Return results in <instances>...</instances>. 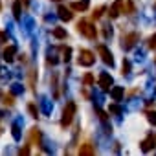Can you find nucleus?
I'll use <instances>...</instances> for the list:
<instances>
[{
	"label": "nucleus",
	"mask_w": 156,
	"mask_h": 156,
	"mask_svg": "<svg viewBox=\"0 0 156 156\" xmlns=\"http://www.w3.org/2000/svg\"><path fill=\"white\" fill-rule=\"evenodd\" d=\"M28 112L31 114V118H39V110H37V107H35L33 103H30V105H28Z\"/></svg>",
	"instance_id": "nucleus-20"
},
{
	"label": "nucleus",
	"mask_w": 156,
	"mask_h": 156,
	"mask_svg": "<svg viewBox=\"0 0 156 156\" xmlns=\"http://www.w3.org/2000/svg\"><path fill=\"white\" fill-rule=\"evenodd\" d=\"M98 51H99V55H101V59H103V62H105V64L114 66V57H112L110 50H108L105 44H99V46H98Z\"/></svg>",
	"instance_id": "nucleus-6"
},
{
	"label": "nucleus",
	"mask_w": 156,
	"mask_h": 156,
	"mask_svg": "<svg viewBox=\"0 0 156 156\" xmlns=\"http://www.w3.org/2000/svg\"><path fill=\"white\" fill-rule=\"evenodd\" d=\"M4 42H8V35L0 31V44H4Z\"/></svg>",
	"instance_id": "nucleus-31"
},
{
	"label": "nucleus",
	"mask_w": 156,
	"mask_h": 156,
	"mask_svg": "<svg viewBox=\"0 0 156 156\" xmlns=\"http://www.w3.org/2000/svg\"><path fill=\"white\" fill-rule=\"evenodd\" d=\"M77 31H79L81 35H85L87 39H90V41H94L96 37H98V30H96V26L90 22V20H79L77 22Z\"/></svg>",
	"instance_id": "nucleus-1"
},
{
	"label": "nucleus",
	"mask_w": 156,
	"mask_h": 156,
	"mask_svg": "<svg viewBox=\"0 0 156 156\" xmlns=\"http://www.w3.org/2000/svg\"><path fill=\"white\" fill-rule=\"evenodd\" d=\"M57 13H59V19H61V20H64V22H70V20L73 19L72 8H66V6H62V4L57 8Z\"/></svg>",
	"instance_id": "nucleus-8"
},
{
	"label": "nucleus",
	"mask_w": 156,
	"mask_h": 156,
	"mask_svg": "<svg viewBox=\"0 0 156 156\" xmlns=\"http://www.w3.org/2000/svg\"><path fill=\"white\" fill-rule=\"evenodd\" d=\"M20 4H22V2H15V4H13V15H15L17 20H20Z\"/></svg>",
	"instance_id": "nucleus-19"
},
{
	"label": "nucleus",
	"mask_w": 156,
	"mask_h": 156,
	"mask_svg": "<svg viewBox=\"0 0 156 156\" xmlns=\"http://www.w3.org/2000/svg\"><path fill=\"white\" fill-rule=\"evenodd\" d=\"M147 119H149V123H151V125H154V127H156V110L147 112Z\"/></svg>",
	"instance_id": "nucleus-22"
},
{
	"label": "nucleus",
	"mask_w": 156,
	"mask_h": 156,
	"mask_svg": "<svg viewBox=\"0 0 156 156\" xmlns=\"http://www.w3.org/2000/svg\"><path fill=\"white\" fill-rule=\"evenodd\" d=\"M123 96H125V88H123V87H112V88H110V98H112L114 101H121Z\"/></svg>",
	"instance_id": "nucleus-11"
},
{
	"label": "nucleus",
	"mask_w": 156,
	"mask_h": 156,
	"mask_svg": "<svg viewBox=\"0 0 156 156\" xmlns=\"http://www.w3.org/2000/svg\"><path fill=\"white\" fill-rule=\"evenodd\" d=\"M103 35H105V39L112 37V28H110V26H105V30H103Z\"/></svg>",
	"instance_id": "nucleus-26"
},
{
	"label": "nucleus",
	"mask_w": 156,
	"mask_h": 156,
	"mask_svg": "<svg viewBox=\"0 0 156 156\" xmlns=\"http://www.w3.org/2000/svg\"><path fill=\"white\" fill-rule=\"evenodd\" d=\"M96 151H94V145L92 143H83L81 147H79V154L81 156H92Z\"/></svg>",
	"instance_id": "nucleus-14"
},
{
	"label": "nucleus",
	"mask_w": 156,
	"mask_h": 156,
	"mask_svg": "<svg viewBox=\"0 0 156 156\" xmlns=\"http://www.w3.org/2000/svg\"><path fill=\"white\" fill-rule=\"evenodd\" d=\"M11 134H13L15 140H20V129H19L17 123H13V127H11Z\"/></svg>",
	"instance_id": "nucleus-21"
},
{
	"label": "nucleus",
	"mask_w": 156,
	"mask_h": 156,
	"mask_svg": "<svg viewBox=\"0 0 156 156\" xmlns=\"http://www.w3.org/2000/svg\"><path fill=\"white\" fill-rule=\"evenodd\" d=\"M112 83H114V79H112V75H110V73H107V72H101V73H99L98 85L101 87V90H105V92H110V88H112Z\"/></svg>",
	"instance_id": "nucleus-4"
},
{
	"label": "nucleus",
	"mask_w": 156,
	"mask_h": 156,
	"mask_svg": "<svg viewBox=\"0 0 156 156\" xmlns=\"http://www.w3.org/2000/svg\"><path fill=\"white\" fill-rule=\"evenodd\" d=\"M70 55H72V48H68V46L62 48V61L68 62V61H70Z\"/></svg>",
	"instance_id": "nucleus-23"
},
{
	"label": "nucleus",
	"mask_w": 156,
	"mask_h": 156,
	"mask_svg": "<svg viewBox=\"0 0 156 156\" xmlns=\"http://www.w3.org/2000/svg\"><path fill=\"white\" fill-rule=\"evenodd\" d=\"M110 112H114V114H121L123 110H121V107H118V105H110Z\"/></svg>",
	"instance_id": "nucleus-27"
},
{
	"label": "nucleus",
	"mask_w": 156,
	"mask_h": 156,
	"mask_svg": "<svg viewBox=\"0 0 156 156\" xmlns=\"http://www.w3.org/2000/svg\"><path fill=\"white\" fill-rule=\"evenodd\" d=\"M79 64L81 66H92L94 62H96V57H94V53L90 51V50H81L79 51Z\"/></svg>",
	"instance_id": "nucleus-5"
},
{
	"label": "nucleus",
	"mask_w": 156,
	"mask_h": 156,
	"mask_svg": "<svg viewBox=\"0 0 156 156\" xmlns=\"http://www.w3.org/2000/svg\"><path fill=\"white\" fill-rule=\"evenodd\" d=\"M53 2H59V0H53Z\"/></svg>",
	"instance_id": "nucleus-34"
},
{
	"label": "nucleus",
	"mask_w": 156,
	"mask_h": 156,
	"mask_svg": "<svg viewBox=\"0 0 156 156\" xmlns=\"http://www.w3.org/2000/svg\"><path fill=\"white\" fill-rule=\"evenodd\" d=\"M83 83H85V87H92V85L96 83V79H94V75H92V73H87V75L83 77Z\"/></svg>",
	"instance_id": "nucleus-18"
},
{
	"label": "nucleus",
	"mask_w": 156,
	"mask_h": 156,
	"mask_svg": "<svg viewBox=\"0 0 156 156\" xmlns=\"http://www.w3.org/2000/svg\"><path fill=\"white\" fill-rule=\"evenodd\" d=\"M149 48H156V33L149 39Z\"/></svg>",
	"instance_id": "nucleus-29"
},
{
	"label": "nucleus",
	"mask_w": 156,
	"mask_h": 156,
	"mask_svg": "<svg viewBox=\"0 0 156 156\" xmlns=\"http://www.w3.org/2000/svg\"><path fill=\"white\" fill-rule=\"evenodd\" d=\"M19 154H30V147L26 145L24 149H20V151H19Z\"/></svg>",
	"instance_id": "nucleus-32"
},
{
	"label": "nucleus",
	"mask_w": 156,
	"mask_h": 156,
	"mask_svg": "<svg viewBox=\"0 0 156 156\" xmlns=\"http://www.w3.org/2000/svg\"><path fill=\"white\" fill-rule=\"evenodd\" d=\"M121 73H123V75H129V73H130V61H129V59H123V64H121Z\"/></svg>",
	"instance_id": "nucleus-17"
},
{
	"label": "nucleus",
	"mask_w": 156,
	"mask_h": 156,
	"mask_svg": "<svg viewBox=\"0 0 156 156\" xmlns=\"http://www.w3.org/2000/svg\"><path fill=\"white\" fill-rule=\"evenodd\" d=\"M15 53H17V46L11 44V46H8V48L4 50V59H6L8 62H11V61L15 59Z\"/></svg>",
	"instance_id": "nucleus-13"
},
{
	"label": "nucleus",
	"mask_w": 156,
	"mask_h": 156,
	"mask_svg": "<svg viewBox=\"0 0 156 156\" xmlns=\"http://www.w3.org/2000/svg\"><path fill=\"white\" fill-rule=\"evenodd\" d=\"M105 9H107L105 6H101V8H98V9H96V11L92 13V17H94V19H101V15L105 13Z\"/></svg>",
	"instance_id": "nucleus-24"
},
{
	"label": "nucleus",
	"mask_w": 156,
	"mask_h": 156,
	"mask_svg": "<svg viewBox=\"0 0 156 156\" xmlns=\"http://www.w3.org/2000/svg\"><path fill=\"white\" fill-rule=\"evenodd\" d=\"M20 2H22L24 6H28V4H30V0H20Z\"/></svg>",
	"instance_id": "nucleus-33"
},
{
	"label": "nucleus",
	"mask_w": 156,
	"mask_h": 156,
	"mask_svg": "<svg viewBox=\"0 0 156 156\" xmlns=\"http://www.w3.org/2000/svg\"><path fill=\"white\" fill-rule=\"evenodd\" d=\"M123 9H125V0H116V2L110 6V9H108V17L110 19H118Z\"/></svg>",
	"instance_id": "nucleus-7"
},
{
	"label": "nucleus",
	"mask_w": 156,
	"mask_h": 156,
	"mask_svg": "<svg viewBox=\"0 0 156 156\" xmlns=\"http://www.w3.org/2000/svg\"><path fill=\"white\" fill-rule=\"evenodd\" d=\"M51 35H53L55 39H66V30H62V28H53Z\"/></svg>",
	"instance_id": "nucleus-16"
},
{
	"label": "nucleus",
	"mask_w": 156,
	"mask_h": 156,
	"mask_svg": "<svg viewBox=\"0 0 156 156\" xmlns=\"http://www.w3.org/2000/svg\"><path fill=\"white\" fill-rule=\"evenodd\" d=\"M77 112V107L73 101H68L64 110H62V118H61V127H70V123L73 121V116Z\"/></svg>",
	"instance_id": "nucleus-2"
},
{
	"label": "nucleus",
	"mask_w": 156,
	"mask_h": 156,
	"mask_svg": "<svg viewBox=\"0 0 156 156\" xmlns=\"http://www.w3.org/2000/svg\"><path fill=\"white\" fill-rule=\"evenodd\" d=\"M98 116H99V119H101L103 123H107V114H105L101 108H98Z\"/></svg>",
	"instance_id": "nucleus-28"
},
{
	"label": "nucleus",
	"mask_w": 156,
	"mask_h": 156,
	"mask_svg": "<svg viewBox=\"0 0 156 156\" xmlns=\"http://www.w3.org/2000/svg\"><path fill=\"white\" fill-rule=\"evenodd\" d=\"M154 145H156V136L151 134V136H147V138L141 141V151H143V152H149L151 149H154Z\"/></svg>",
	"instance_id": "nucleus-10"
},
{
	"label": "nucleus",
	"mask_w": 156,
	"mask_h": 156,
	"mask_svg": "<svg viewBox=\"0 0 156 156\" xmlns=\"http://www.w3.org/2000/svg\"><path fill=\"white\" fill-rule=\"evenodd\" d=\"M4 103H6V105H9V107H11V105H13V103H15V101H13V96H6V98H4Z\"/></svg>",
	"instance_id": "nucleus-30"
},
{
	"label": "nucleus",
	"mask_w": 156,
	"mask_h": 156,
	"mask_svg": "<svg viewBox=\"0 0 156 156\" xmlns=\"http://www.w3.org/2000/svg\"><path fill=\"white\" fill-rule=\"evenodd\" d=\"M125 13H127V15H134V13H136V8H134V2H132V0H125Z\"/></svg>",
	"instance_id": "nucleus-15"
},
{
	"label": "nucleus",
	"mask_w": 156,
	"mask_h": 156,
	"mask_svg": "<svg viewBox=\"0 0 156 156\" xmlns=\"http://www.w3.org/2000/svg\"><path fill=\"white\" fill-rule=\"evenodd\" d=\"M42 110H44V114H50L51 105H50V101H48V99H42Z\"/></svg>",
	"instance_id": "nucleus-25"
},
{
	"label": "nucleus",
	"mask_w": 156,
	"mask_h": 156,
	"mask_svg": "<svg viewBox=\"0 0 156 156\" xmlns=\"http://www.w3.org/2000/svg\"><path fill=\"white\" fill-rule=\"evenodd\" d=\"M0 132H2V130H0Z\"/></svg>",
	"instance_id": "nucleus-35"
},
{
	"label": "nucleus",
	"mask_w": 156,
	"mask_h": 156,
	"mask_svg": "<svg viewBox=\"0 0 156 156\" xmlns=\"http://www.w3.org/2000/svg\"><path fill=\"white\" fill-rule=\"evenodd\" d=\"M70 8H72L73 11H87V9L90 8V2H88V0H81V2H72Z\"/></svg>",
	"instance_id": "nucleus-12"
},
{
	"label": "nucleus",
	"mask_w": 156,
	"mask_h": 156,
	"mask_svg": "<svg viewBox=\"0 0 156 156\" xmlns=\"http://www.w3.org/2000/svg\"><path fill=\"white\" fill-rule=\"evenodd\" d=\"M30 141H31V145H37V147H41L42 136H41V130H39L37 127H33V129L30 130Z\"/></svg>",
	"instance_id": "nucleus-9"
},
{
	"label": "nucleus",
	"mask_w": 156,
	"mask_h": 156,
	"mask_svg": "<svg viewBox=\"0 0 156 156\" xmlns=\"http://www.w3.org/2000/svg\"><path fill=\"white\" fill-rule=\"evenodd\" d=\"M138 41H140V33H136V31L127 33V35L121 37V48H123V50H132Z\"/></svg>",
	"instance_id": "nucleus-3"
}]
</instances>
